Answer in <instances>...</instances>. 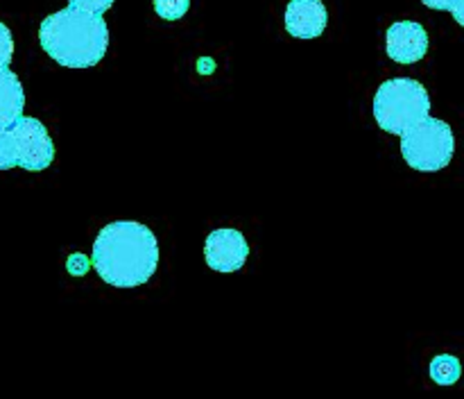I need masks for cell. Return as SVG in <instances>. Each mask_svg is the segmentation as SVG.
<instances>
[{
	"label": "cell",
	"mask_w": 464,
	"mask_h": 399,
	"mask_svg": "<svg viewBox=\"0 0 464 399\" xmlns=\"http://www.w3.org/2000/svg\"><path fill=\"white\" fill-rule=\"evenodd\" d=\"M41 48L66 68H91L102 62L109 48V27L102 14L72 5L50 14L39 27Z\"/></svg>",
	"instance_id": "2"
},
{
	"label": "cell",
	"mask_w": 464,
	"mask_h": 399,
	"mask_svg": "<svg viewBox=\"0 0 464 399\" xmlns=\"http://www.w3.org/2000/svg\"><path fill=\"white\" fill-rule=\"evenodd\" d=\"M421 3L438 12H451L453 18L464 27V0H421Z\"/></svg>",
	"instance_id": "12"
},
{
	"label": "cell",
	"mask_w": 464,
	"mask_h": 399,
	"mask_svg": "<svg viewBox=\"0 0 464 399\" xmlns=\"http://www.w3.org/2000/svg\"><path fill=\"white\" fill-rule=\"evenodd\" d=\"M14 59V36L5 23H0V68H7Z\"/></svg>",
	"instance_id": "13"
},
{
	"label": "cell",
	"mask_w": 464,
	"mask_h": 399,
	"mask_svg": "<svg viewBox=\"0 0 464 399\" xmlns=\"http://www.w3.org/2000/svg\"><path fill=\"white\" fill-rule=\"evenodd\" d=\"M247 257L249 243L243 236V231L222 227V229H213L207 236L204 258H207V266L213 272H222V275L238 272L245 266V261H247Z\"/></svg>",
	"instance_id": "6"
},
{
	"label": "cell",
	"mask_w": 464,
	"mask_h": 399,
	"mask_svg": "<svg viewBox=\"0 0 464 399\" xmlns=\"http://www.w3.org/2000/svg\"><path fill=\"white\" fill-rule=\"evenodd\" d=\"M456 152V136L449 122L426 116L401 136V154L411 168L420 172L442 170Z\"/></svg>",
	"instance_id": "5"
},
{
	"label": "cell",
	"mask_w": 464,
	"mask_h": 399,
	"mask_svg": "<svg viewBox=\"0 0 464 399\" xmlns=\"http://www.w3.org/2000/svg\"><path fill=\"white\" fill-rule=\"evenodd\" d=\"M54 161V143L39 118L18 116L0 130V170L21 166L25 170H45Z\"/></svg>",
	"instance_id": "4"
},
{
	"label": "cell",
	"mask_w": 464,
	"mask_h": 399,
	"mask_svg": "<svg viewBox=\"0 0 464 399\" xmlns=\"http://www.w3.org/2000/svg\"><path fill=\"white\" fill-rule=\"evenodd\" d=\"M385 50L397 63H417L429 53V32L417 21H397L385 32Z\"/></svg>",
	"instance_id": "7"
},
{
	"label": "cell",
	"mask_w": 464,
	"mask_h": 399,
	"mask_svg": "<svg viewBox=\"0 0 464 399\" xmlns=\"http://www.w3.org/2000/svg\"><path fill=\"white\" fill-rule=\"evenodd\" d=\"M462 375V365L456 356L451 354H440L430 363V376L435 384L440 385H453Z\"/></svg>",
	"instance_id": "10"
},
{
	"label": "cell",
	"mask_w": 464,
	"mask_h": 399,
	"mask_svg": "<svg viewBox=\"0 0 464 399\" xmlns=\"http://www.w3.org/2000/svg\"><path fill=\"white\" fill-rule=\"evenodd\" d=\"M23 107H25V93L21 80L9 66L0 68V130L23 116Z\"/></svg>",
	"instance_id": "9"
},
{
	"label": "cell",
	"mask_w": 464,
	"mask_h": 399,
	"mask_svg": "<svg viewBox=\"0 0 464 399\" xmlns=\"http://www.w3.org/2000/svg\"><path fill=\"white\" fill-rule=\"evenodd\" d=\"M426 116H430V95L421 82L412 77H392L376 89V125L388 134L403 136Z\"/></svg>",
	"instance_id": "3"
},
{
	"label": "cell",
	"mask_w": 464,
	"mask_h": 399,
	"mask_svg": "<svg viewBox=\"0 0 464 399\" xmlns=\"http://www.w3.org/2000/svg\"><path fill=\"white\" fill-rule=\"evenodd\" d=\"M159 257V240L148 225L118 220L104 225L95 236L91 263L104 284L136 288L152 279Z\"/></svg>",
	"instance_id": "1"
},
{
	"label": "cell",
	"mask_w": 464,
	"mask_h": 399,
	"mask_svg": "<svg viewBox=\"0 0 464 399\" xmlns=\"http://www.w3.org/2000/svg\"><path fill=\"white\" fill-rule=\"evenodd\" d=\"M190 7V0H154V12L163 21H179L186 16Z\"/></svg>",
	"instance_id": "11"
},
{
	"label": "cell",
	"mask_w": 464,
	"mask_h": 399,
	"mask_svg": "<svg viewBox=\"0 0 464 399\" xmlns=\"http://www.w3.org/2000/svg\"><path fill=\"white\" fill-rule=\"evenodd\" d=\"M116 0H71L72 7L84 9V12H93V14H104L107 9L113 7Z\"/></svg>",
	"instance_id": "14"
},
{
	"label": "cell",
	"mask_w": 464,
	"mask_h": 399,
	"mask_svg": "<svg viewBox=\"0 0 464 399\" xmlns=\"http://www.w3.org/2000/svg\"><path fill=\"white\" fill-rule=\"evenodd\" d=\"M284 23L295 39H317L329 25V12L322 0H290Z\"/></svg>",
	"instance_id": "8"
}]
</instances>
